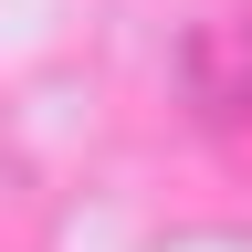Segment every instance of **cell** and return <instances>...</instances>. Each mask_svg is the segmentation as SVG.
I'll return each mask as SVG.
<instances>
[{
    "mask_svg": "<svg viewBox=\"0 0 252 252\" xmlns=\"http://www.w3.org/2000/svg\"><path fill=\"white\" fill-rule=\"evenodd\" d=\"M179 94L210 137H252V11L231 21H200L179 42Z\"/></svg>",
    "mask_w": 252,
    "mask_h": 252,
    "instance_id": "cell-1",
    "label": "cell"
}]
</instances>
